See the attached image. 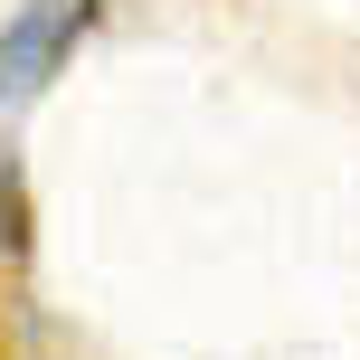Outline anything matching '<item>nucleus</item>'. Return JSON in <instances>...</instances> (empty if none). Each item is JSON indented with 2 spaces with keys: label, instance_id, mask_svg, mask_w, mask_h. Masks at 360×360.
I'll return each mask as SVG.
<instances>
[{
  "label": "nucleus",
  "instance_id": "nucleus-1",
  "mask_svg": "<svg viewBox=\"0 0 360 360\" xmlns=\"http://www.w3.org/2000/svg\"><path fill=\"white\" fill-rule=\"evenodd\" d=\"M95 19V0H29V10L0 29V105H29L57 76V57L76 48V29Z\"/></svg>",
  "mask_w": 360,
  "mask_h": 360
}]
</instances>
